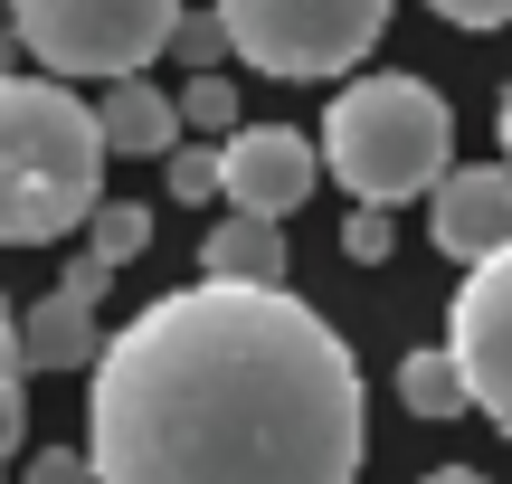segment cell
Returning a JSON list of instances; mask_svg holds the SVG:
<instances>
[{
	"instance_id": "6da1fadb",
	"label": "cell",
	"mask_w": 512,
	"mask_h": 484,
	"mask_svg": "<svg viewBox=\"0 0 512 484\" xmlns=\"http://www.w3.org/2000/svg\"><path fill=\"white\" fill-rule=\"evenodd\" d=\"M95 484H351L361 361L285 285L152 295L95 352Z\"/></svg>"
},
{
	"instance_id": "7a4b0ae2",
	"label": "cell",
	"mask_w": 512,
	"mask_h": 484,
	"mask_svg": "<svg viewBox=\"0 0 512 484\" xmlns=\"http://www.w3.org/2000/svg\"><path fill=\"white\" fill-rule=\"evenodd\" d=\"M105 200L95 105L57 76H0V247H57Z\"/></svg>"
},
{
	"instance_id": "3957f363",
	"label": "cell",
	"mask_w": 512,
	"mask_h": 484,
	"mask_svg": "<svg viewBox=\"0 0 512 484\" xmlns=\"http://www.w3.org/2000/svg\"><path fill=\"white\" fill-rule=\"evenodd\" d=\"M323 171L351 190L361 209H389V200H418L437 190L446 152H456V114L427 76H351L323 114Z\"/></svg>"
},
{
	"instance_id": "277c9868",
	"label": "cell",
	"mask_w": 512,
	"mask_h": 484,
	"mask_svg": "<svg viewBox=\"0 0 512 484\" xmlns=\"http://www.w3.org/2000/svg\"><path fill=\"white\" fill-rule=\"evenodd\" d=\"M228 29V57H247L275 86L351 76L389 29V0H209Z\"/></svg>"
},
{
	"instance_id": "5b68a950",
	"label": "cell",
	"mask_w": 512,
	"mask_h": 484,
	"mask_svg": "<svg viewBox=\"0 0 512 484\" xmlns=\"http://www.w3.org/2000/svg\"><path fill=\"white\" fill-rule=\"evenodd\" d=\"M181 0H10V38L48 76H143L171 48Z\"/></svg>"
},
{
	"instance_id": "8992f818",
	"label": "cell",
	"mask_w": 512,
	"mask_h": 484,
	"mask_svg": "<svg viewBox=\"0 0 512 484\" xmlns=\"http://www.w3.org/2000/svg\"><path fill=\"white\" fill-rule=\"evenodd\" d=\"M446 361H456V380H465V409H484L512 437V247L465 266L456 323H446Z\"/></svg>"
},
{
	"instance_id": "52a82bcc",
	"label": "cell",
	"mask_w": 512,
	"mask_h": 484,
	"mask_svg": "<svg viewBox=\"0 0 512 484\" xmlns=\"http://www.w3.org/2000/svg\"><path fill=\"white\" fill-rule=\"evenodd\" d=\"M313 171H323V152H313L294 124H238V133H219V190H228V209H247V219L304 209Z\"/></svg>"
},
{
	"instance_id": "ba28073f",
	"label": "cell",
	"mask_w": 512,
	"mask_h": 484,
	"mask_svg": "<svg viewBox=\"0 0 512 484\" xmlns=\"http://www.w3.org/2000/svg\"><path fill=\"white\" fill-rule=\"evenodd\" d=\"M95 295H105V266L76 257L57 295H38L29 314H10V333H19V371H29V380H38V371H86V361L105 352V333H95Z\"/></svg>"
},
{
	"instance_id": "9c48e42d",
	"label": "cell",
	"mask_w": 512,
	"mask_h": 484,
	"mask_svg": "<svg viewBox=\"0 0 512 484\" xmlns=\"http://www.w3.org/2000/svg\"><path fill=\"white\" fill-rule=\"evenodd\" d=\"M427 238H437V257H465V266L512 247V171L503 162L437 171V190H427Z\"/></svg>"
},
{
	"instance_id": "30bf717a",
	"label": "cell",
	"mask_w": 512,
	"mask_h": 484,
	"mask_svg": "<svg viewBox=\"0 0 512 484\" xmlns=\"http://www.w3.org/2000/svg\"><path fill=\"white\" fill-rule=\"evenodd\" d=\"M95 133H105V162H162L181 143V105L143 76H114L105 105H95Z\"/></svg>"
},
{
	"instance_id": "8fae6325",
	"label": "cell",
	"mask_w": 512,
	"mask_h": 484,
	"mask_svg": "<svg viewBox=\"0 0 512 484\" xmlns=\"http://www.w3.org/2000/svg\"><path fill=\"white\" fill-rule=\"evenodd\" d=\"M200 276H219V285H285V228L228 209V228L200 238Z\"/></svg>"
},
{
	"instance_id": "7c38bea8",
	"label": "cell",
	"mask_w": 512,
	"mask_h": 484,
	"mask_svg": "<svg viewBox=\"0 0 512 484\" xmlns=\"http://www.w3.org/2000/svg\"><path fill=\"white\" fill-rule=\"evenodd\" d=\"M143 247H152V209H133V200H95L86 209V257L105 266V276L124 257H143Z\"/></svg>"
},
{
	"instance_id": "4fadbf2b",
	"label": "cell",
	"mask_w": 512,
	"mask_h": 484,
	"mask_svg": "<svg viewBox=\"0 0 512 484\" xmlns=\"http://www.w3.org/2000/svg\"><path fill=\"white\" fill-rule=\"evenodd\" d=\"M399 409H408V418H456V409H465L456 361H446V352H408V361H399Z\"/></svg>"
},
{
	"instance_id": "5bb4252c",
	"label": "cell",
	"mask_w": 512,
	"mask_h": 484,
	"mask_svg": "<svg viewBox=\"0 0 512 484\" xmlns=\"http://www.w3.org/2000/svg\"><path fill=\"white\" fill-rule=\"evenodd\" d=\"M19 437H29V371H19V333H10V295H0V475H10Z\"/></svg>"
},
{
	"instance_id": "9a60e30c",
	"label": "cell",
	"mask_w": 512,
	"mask_h": 484,
	"mask_svg": "<svg viewBox=\"0 0 512 484\" xmlns=\"http://www.w3.org/2000/svg\"><path fill=\"white\" fill-rule=\"evenodd\" d=\"M171 105H181V133H190V124H200V133H209V143H219V133H238V86H228V76H219V67H209V76H190V86H181V95H171Z\"/></svg>"
},
{
	"instance_id": "2e32d148",
	"label": "cell",
	"mask_w": 512,
	"mask_h": 484,
	"mask_svg": "<svg viewBox=\"0 0 512 484\" xmlns=\"http://www.w3.org/2000/svg\"><path fill=\"white\" fill-rule=\"evenodd\" d=\"M162 57H181L190 76H209V67L228 57V29H219V10H181V19H171V48H162Z\"/></svg>"
},
{
	"instance_id": "e0dca14e",
	"label": "cell",
	"mask_w": 512,
	"mask_h": 484,
	"mask_svg": "<svg viewBox=\"0 0 512 484\" xmlns=\"http://www.w3.org/2000/svg\"><path fill=\"white\" fill-rule=\"evenodd\" d=\"M162 171H171V200H219V143H171Z\"/></svg>"
},
{
	"instance_id": "ac0fdd59",
	"label": "cell",
	"mask_w": 512,
	"mask_h": 484,
	"mask_svg": "<svg viewBox=\"0 0 512 484\" xmlns=\"http://www.w3.org/2000/svg\"><path fill=\"white\" fill-rule=\"evenodd\" d=\"M342 257H351V266H380V257H389V219H380V209H351Z\"/></svg>"
},
{
	"instance_id": "d6986e66",
	"label": "cell",
	"mask_w": 512,
	"mask_h": 484,
	"mask_svg": "<svg viewBox=\"0 0 512 484\" xmlns=\"http://www.w3.org/2000/svg\"><path fill=\"white\" fill-rule=\"evenodd\" d=\"M437 19H456V29H503L512 19V0H427Z\"/></svg>"
},
{
	"instance_id": "ffe728a7",
	"label": "cell",
	"mask_w": 512,
	"mask_h": 484,
	"mask_svg": "<svg viewBox=\"0 0 512 484\" xmlns=\"http://www.w3.org/2000/svg\"><path fill=\"white\" fill-rule=\"evenodd\" d=\"M29 484H95V466H86V456H67V447H57V456H38V466H29Z\"/></svg>"
},
{
	"instance_id": "44dd1931",
	"label": "cell",
	"mask_w": 512,
	"mask_h": 484,
	"mask_svg": "<svg viewBox=\"0 0 512 484\" xmlns=\"http://www.w3.org/2000/svg\"><path fill=\"white\" fill-rule=\"evenodd\" d=\"M494 133H503V171H512V86H503V105H494Z\"/></svg>"
},
{
	"instance_id": "7402d4cb",
	"label": "cell",
	"mask_w": 512,
	"mask_h": 484,
	"mask_svg": "<svg viewBox=\"0 0 512 484\" xmlns=\"http://www.w3.org/2000/svg\"><path fill=\"white\" fill-rule=\"evenodd\" d=\"M418 484H484L475 466H437V475H418Z\"/></svg>"
},
{
	"instance_id": "603a6c76",
	"label": "cell",
	"mask_w": 512,
	"mask_h": 484,
	"mask_svg": "<svg viewBox=\"0 0 512 484\" xmlns=\"http://www.w3.org/2000/svg\"><path fill=\"white\" fill-rule=\"evenodd\" d=\"M0 76H10V0H0Z\"/></svg>"
}]
</instances>
